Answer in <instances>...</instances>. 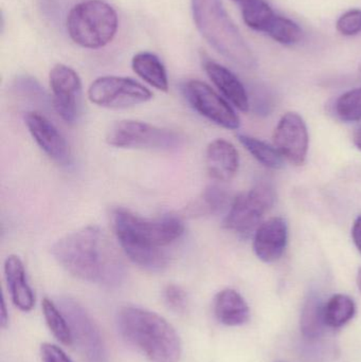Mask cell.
Returning a JSON list of instances; mask_svg holds the SVG:
<instances>
[{"label": "cell", "instance_id": "cell-1", "mask_svg": "<svg viewBox=\"0 0 361 362\" xmlns=\"http://www.w3.org/2000/svg\"><path fill=\"white\" fill-rule=\"evenodd\" d=\"M112 229L129 261L148 272H162L169 265L165 247L184 233V223L175 215L148 218L129 209L117 208L112 213Z\"/></svg>", "mask_w": 361, "mask_h": 362}, {"label": "cell", "instance_id": "cell-2", "mask_svg": "<svg viewBox=\"0 0 361 362\" xmlns=\"http://www.w3.org/2000/svg\"><path fill=\"white\" fill-rule=\"evenodd\" d=\"M51 252L66 272L81 280L114 286L124 278V265L116 247L97 226L66 234Z\"/></svg>", "mask_w": 361, "mask_h": 362}, {"label": "cell", "instance_id": "cell-3", "mask_svg": "<svg viewBox=\"0 0 361 362\" xmlns=\"http://www.w3.org/2000/svg\"><path fill=\"white\" fill-rule=\"evenodd\" d=\"M116 323L123 340L148 361H179V336L163 317L144 308L124 306L117 313Z\"/></svg>", "mask_w": 361, "mask_h": 362}, {"label": "cell", "instance_id": "cell-4", "mask_svg": "<svg viewBox=\"0 0 361 362\" xmlns=\"http://www.w3.org/2000/svg\"><path fill=\"white\" fill-rule=\"evenodd\" d=\"M191 6L197 30L220 54L245 69L256 67L254 52L231 21L222 0H191Z\"/></svg>", "mask_w": 361, "mask_h": 362}, {"label": "cell", "instance_id": "cell-5", "mask_svg": "<svg viewBox=\"0 0 361 362\" xmlns=\"http://www.w3.org/2000/svg\"><path fill=\"white\" fill-rule=\"evenodd\" d=\"M66 27L74 44L95 50L114 40L118 31V14L104 0H84L70 8Z\"/></svg>", "mask_w": 361, "mask_h": 362}, {"label": "cell", "instance_id": "cell-6", "mask_svg": "<svg viewBox=\"0 0 361 362\" xmlns=\"http://www.w3.org/2000/svg\"><path fill=\"white\" fill-rule=\"evenodd\" d=\"M110 146L129 150H173L180 146L182 136L176 132L138 120L114 123L106 134Z\"/></svg>", "mask_w": 361, "mask_h": 362}, {"label": "cell", "instance_id": "cell-7", "mask_svg": "<svg viewBox=\"0 0 361 362\" xmlns=\"http://www.w3.org/2000/svg\"><path fill=\"white\" fill-rule=\"evenodd\" d=\"M277 200V193L268 182H259L248 192L233 198L223 227L241 235H249L258 229L261 219Z\"/></svg>", "mask_w": 361, "mask_h": 362}, {"label": "cell", "instance_id": "cell-8", "mask_svg": "<svg viewBox=\"0 0 361 362\" xmlns=\"http://www.w3.org/2000/svg\"><path fill=\"white\" fill-rule=\"evenodd\" d=\"M91 103L107 110H126L148 103L153 93L141 83L126 76H105L95 78L88 88Z\"/></svg>", "mask_w": 361, "mask_h": 362}, {"label": "cell", "instance_id": "cell-9", "mask_svg": "<svg viewBox=\"0 0 361 362\" xmlns=\"http://www.w3.org/2000/svg\"><path fill=\"white\" fill-rule=\"evenodd\" d=\"M59 308L69 322L73 340H76L85 361L108 362L103 337L86 310L69 297L59 300Z\"/></svg>", "mask_w": 361, "mask_h": 362}, {"label": "cell", "instance_id": "cell-10", "mask_svg": "<svg viewBox=\"0 0 361 362\" xmlns=\"http://www.w3.org/2000/svg\"><path fill=\"white\" fill-rule=\"evenodd\" d=\"M182 93L191 107L203 118L224 129H239L241 122L232 106L203 81H187Z\"/></svg>", "mask_w": 361, "mask_h": 362}, {"label": "cell", "instance_id": "cell-11", "mask_svg": "<svg viewBox=\"0 0 361 362\" xmlns=\"http://www.w3.org/2000/svg\"><path fill=\"white\" fill-rule=\"evenodd\" d=\"M52 103L57 114L67 124H74L82 110V81L76 70L64 64L53 66L49 74Z\"/></svg>", "mask_w": 361, "mask_h": 362}, {"label": "cell", "instance_id": "cell-12", "mask_svg": "<svg viewBox=\"0 0 361 362\" xmlns=\"http://www.w3.org/2000/svg\"><path fill=\"white\" fill-rule=\"evenodd\" d=\"M273 144L284 159L296 165H304L309 152V132L304 120L296 112L282 117L273 133Z\"/></svg>", "mask_w": 361, "mask_h": 362}, {"label": "cell", "instance_id": "cell-13", "mask_svg": "<svg viewBox=\"0 0 361 362\" xmlns=\"http://www.w3.org/2000/svg\"><path fill=\"white\" fill-rule=\"evenodd\" d=\"M25 127L40 150L61 167L71 163V148L61 132L44 115L29 112L25 116Z\"/></svg>", "mask_w": 361, "mask_h": 362}, {"label": "cell", "instance_id": "cell-14", "mask_svg": "<svg viewBox=\"0 0 361 362\" xmlns=\"http://www.w3.org/2000/svg\"><path fill=\"white\" fill-rule=\"evenodd\" d=\"M288 231L282 217H273L261 223L254 233V250L256 257L265 263L281 259L288 245Z\"/></svg>", "mask_w": 361, "mask_h": 362}, {"label": "cell", "instance_id": "cell-15", "mask_svg": "<svg viewBox=\"0 0 361 362\" xmlns=\"http://www.w3.org/2000/svg\"><path fill=\"white\" fill-rule=\"evenodd\" d=\"M203 67L211 82L235 107L241 112L249 110L250 101L247 90L232 71L210 59H203Z\"/></svg>", "mask_w": 361, "mask_h": 362}, {"label": "cell", "instance_id": "cell-16", "mask_svg": "<svg viewBox=\"0 0 361 362\" xmlns=\"http://www.w3.org/2000/svg\"><path fill=\"white\" fill-rule=\"evenodd\" d=\"M206 165L212 180L227 182L232 180L239 171V153L235 146L227 140H213L206 151Z\"/></svg>", "mask_w": 361, "mask_h": 362}, {"label": "cell", "instance_id": "cell-17", "mask_svg": "<svg viewBox=\"0 0 361 362\" xmlns=\"http://www.w3.org/2000/svg\"><path fill=\"white\" fill-rule=\"evenodd\" d=\"M4 270L13 303L21 312H30L35 305V295L28 282L23 262L18 255H10L4 261Z\"/></svg>", "mask_w": 361, "mask_h": 362}, {"label": "cell", "instance_id": "cell-18", "mask_svg": "<svg viewBox=\"0 0 361 362\" xmlns=\"http://www.w3.org/2000/svg\"><path fill=\"white\" fill-rule=\"evenodd\" d=\"M213 306L216 319L227 327H239L249 320V306L235 289L220 291L214 298Z\"/></svg>", "mask_w": 361, "mask_h": 362}, {"label": "cell", "instance_id": "cell-19", "mask_svg": "<svg viewBox=\"0 0 361 362\" xmlns=\"http://www.w3.org/2000/svg\"><path fill=\"white\" fill-rule=\"evenodd\" d=\"M131 68L140 78L157 90L167 93L169 76L161 59L155 53L142 51L134 55Z\"/></svg>", "mask_w": 361, "mask_h": 362}, {"label": "cell", "instance_id": "cell-20", "mask_svg": "<svg viewBox=\"0 0 361 362\" xmlns=\"http://www.w3.org/2000/svg\"><path fill=\"white\" fill-rule=\"evenodd\" d=\"M324 305L316 295H311L305 301L301 314L300 327L303 337L307 340H316L324 333Z\"/></svg>", "mask_w": 361, "mask_h": 362}, {"label": "cell", "instance_id": "cell-21", "mask_svg": "<svg viewBox=\"0 0 361 362\" xmlns=\"http://www.w3.org/2000/svg\"><path fill=\"white\" fill-rule=\"evenodd\" d=\"M356 305L349 296L335 295L326 302L324 308L326 325L334 329L343 327L355 316Z\"/></svg>", "mask_w": 361, "mask_h": 362}, {"label": "cell", "instance_id": "cell-22", "mask_svg": "<svg viewBox=\"0 0 361 362\" xmlns=\"http://www.w3.org/2000/svg\"><path fill=\"white\" fill-rule=\"evenodd\" d=\"M42 308L45 320L53 336L65 346H71L73 344V336L69 322L61 308H57L54 302L48 298L42 300Z\"/></svg>", "mask_w": 361, "mask_h": 362}, {"label": "cell", "instance_id": "cell-23", "mask_svg": "<svg viewBox=\"0 0 361 362\" xmlns=\"http://www.w3.org/2000/svg\"><path fill=\"white\" fill-rule=\"evenodd\" d=\"M237 139L242 146L264 167L279 170L284 167V158L279 151L256 138L247 135H239Z\"/></svg>", "mask_w": 361, "mask_h": 362}, {"label": "cell", "instance_id": "cell-24", "mask_svg": "<svg viewBox=\"0 0 361 362\" xmlns=\"http://www.w3.org/2000/svg\"><path fill=\"white\" fill-rule=\"evenodd\" d=\"M242 16L250 29L265 33L276 14L265 0H247L242 4Z\"/></svg>", "mask_w": 361, "mask_h": 362}, {"label": "cell", "instance_id": "cell-25", "mask_svg": "<svg viewBox=\"0 0 361 362\" xmlns=\"http://www.w3.org/2000/svg\"><path fill=\"white\" fill-rule=\"evenodd\" d=\"M265 34L282 45H295L303 37L302 29L298 23L279 15H276Z\"/></svg>", "mask_w": 361, "mask_h": 362}, {"label": "cell", "instance_id": "cell-26", "mask_svg": "<svg viewBox=\"0 0 361 362\" xmlns=\"http://www.w3.org/2000/svg\"><path fill=\"white\" fill-rule=\"evenodd\" d=\"M335 112L345 122L361 121V87L339 97L335 103Z\"/></svg>", "mask_w": 361, "mask_h": 362}, {"label": "cell", "instance_id": "cell-27", "mask_svg": "<svg viewBox=\"0 0 361 362\" xmlns=\"http://www.w3.org/2000/svg\"><path fill=\"white\" fill-rule=\"evenodd\" d=\"M228 193L218 185H210L201 194L196 208L201 214H215L228 204Z\"/></svg>", "mask_w": 361, "mask_h": 362}, {"label": "cell", "instance_id": "cell-28", "mask_svg": "<svg viewBox=\"0 0 361 362\" xmlns=\"http://www.w3.org/2000/svg\"><path fill=\"white\" fill-rule=\"evenodd\" d=\"M339 33L345 36L357 35L361 32V10L352 8L343 13L336 23Z\"/></svg>", "mask_w": 361, "mask_h": 362}, {"label": "cell", "instance_id": "cell-29", "mask_svg": "<svg viewBox=\"0 0 361 362\" xmlns=\"http://www.w3.org/2000/svg\"><path fill=\"white\" fill-rule=\"evenodd\" d=\"M165 303L174 312H184L188 305V297L186 291L175 284H170L163 291Z\"/></svg>", "mask_w": 361, "mask_h": 362}, {"label": "cell", "instance_id": "cell-30", "mask_svg": "<svg viewBox=\"0 0 361 362\" xmlns=\"http://www.w3.org/2000/svg\"><path fill=\"white\" fill-rule=\"evenodd\" d=\"M40 357L42 362H72L61 348L51 344H42Z\"/></svg>", "mask_w": 361, "mask_h": 362}, {"label": "cell", "instance_id": "cell-31", "mask_svg": "<svg viewBox=\"0 0 361 362\" xmlns=\"http://www.w3.org/2000/svg\"><path fill=\"white\" fill-rule=\"evenodd\" d=\"M352 236H353L354 243L356 248L361 253V216H358L354 221L353 229H352Z\"/></svg>", "mask_w": 361, "mask_h": 362}, {"label": "cell", "instance_id": "cell-32", "mask_svg": "<svg viewBox=\"0 0 361 362\" xmlns=\"http://www.w3.org/2000/svg\"><path fill=\"white\" fill-rule=\"evenodd\" d=\"M0 325H1V327H6L8 323V310H6V302H4V298H2L1 302V310H0Z\"/></svg>", "mask_w": 361, "mask_h": 362}, {"label": "cell", "instance_id": "cell-33", "mask_svg": "<svg viewBox=\"0 0 361 362\" xmlns=\"http://www.w3.org/2000/svg\"><path fill=\"white\" fill-rule=\"evenodd\" d=\"M353 141L356 148L361 151V124L356 129L355 133H354Z\"/></svg>", "mask_w": 361, "mask_h": 362}, {"label": "cell", "instance_id": "cell-34", "mask_svg": "<svg viewBox=\"0 0 361 362\" xmlns=\"http://www.w3.org/2000/svg\"><path fill=\"white\" fill-rule=\"evenodd\" d=\"M357 285H358V288H360V291H361V268L360 270H358Z\"/></svg>", "mask_w": 361, "mask_h": 362}, {"label": "cell", "instance_id": "cell-35", "mask_svg": "<svg viewBox=\"0 0 361 362\" xmlns=\"http://www.w3.org/2000/svg\"><path fill=\"white\" fill-rule=\"evenodd\" d=\"M233 1L237 2V4H243L244 2L247 1V0H233Z\"/></svg>", "mask_w": 361, "mask_h": 362}, {"label": "cell", "instance_id": "cell-36", "mask_svg": "<svg viewBox=\"0 0 361 362\" xmlns=\"http://www.w3.org/2000/svg\"><path fill=\"white\" fill-rule=\"evenodd\" d=\"M360 71H361V66H360Z\"/></svg>", "mask_w": 361, "mask_h": 362}, {"label": "cell", "instance_id": "cell-37", "mask_svg": "<svg viewBox=\"0 0 361 362\" xmlns=\"http://www.w3.org/2000/svg\"><path fill=\"white\" fill-rule=\"evenodd\" d=\"M280 362H282V361H280Z\"/></svg>", "mask_w": 361, "mask_h": 362}]
</instances>
